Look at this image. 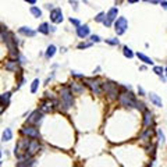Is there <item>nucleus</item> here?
Instances as JSON below:
<instances>
[{"label": "nucleus", "instance_id": "obj_29", "mask_svg": "<svg viewBox=\"0 0 167 167\" xmlns=\"http://www.w3.org/2000/svg\"><path fill=\"white\" fill-rule=\"evenodd\" d=\"M106 42L110 43V45H119V39H112L110 38V39H106Z\"/></svg>", "mask_w": 167, "mask_h": 167}, {"label": "nucleus", "instance_id": "obj_39", "mask_svg": "<svg viewBox=\"0 0 167 167\" xmlns=\"http://www.w3.org/2000/svg\"><path fill=\"white\" fill-rule=\"evenodd\" d=\"M138 92H139L141 95H143V89H142V88H139V86H138Z\"/></svg>", "mask_w": 167, "mask_h": 167}, {"label": "nucleus", "instance_id": "obj_21", "mask_svg": "<svg viewBox=\"0 0 167 167\" xmlns=\"http://www.w3.org/2000/svg\"><path fill=\"white\" fill-rule=\"evenodd\" d=\"M13 138V132L10 128H6V130L3 131V141H10Z\"/></svg>", "mask_w": 167, "mask_h": 167}, {"label": "nucleus", "instance_id": "obj_28", "mask_svg": "<svg viewBox=\"0 0 167 167\" xmlns=\"http://www.w3.org/2000/svg\"><path fill=\"white\" fill-rule=\"evenodd\" d=\"M104 13H99V14L96 15V17H95V21H97V22H103L104 21Z\"/></svg>", "mask_w": 167, "mask_h": 167}, {"label": "nucleus", "instance_id": "obj_10", "mask_svg": "<svg viewBox=\"0 0 167 167\" xmlns=\"http://www.w3.org/2000/svg\"><path fill=\"white\" fill-rule=\"evenodd\" d=\"M86 85L92 89V92H95L96 95H99L102 92V88H100V84L99 81H95V79H86Z\"/></svg>", "mask_w": 167, "mask_h": 167}, {"label": "nucleus", "instance_id": "obj_25", "mask_svg": "<svg viewBox=\"0 0 167 167\" xmlns=\"http://www.w3.org/2000/svg\"><path fill=\"white\" fill-rule=\"evenodd\" d=\"M71 89H73V92H77V93H79V92L84 91V86H79L77 82H73V85H71Z\"/></svg>", "mask_w": 167, "mask_h": 167}, {"label": "nucleus", "instance_id": "obj_15", "mask_svg": "<svg viewBox=\"0 0 167 167\" xmlns=\"http://www.w3.org/2000/svg\"><path fill=\"white\" fill-rule=\"evenodd\" d=\"M38 31H39L40 33H45V35H47L49 32H50V28H49V24L47 22H43V24L39 25V28H38Z\"/></svg>", "mask_w": 167, "mask_h": 167}, {"label": "nucleus", "instance_id": "obj_13", "mask_svg": "<svg viewBox=\"0 0 167 167\" xmlns=\"http://www.w3.org/2000/svg\"><path fill=\"white\" fill-rule=\"evenodd\" d=\"M152 121H153L152 113L146 110V112H145V114H143V125H145V127H149V125L152 124Z\"/></svg>", "mask_w": 167, "mask_h": 167}, {"label": "nucleus", "instance_id": "obj_26", "mask_svg": "<svg viewBox=\"0 0 167 167\" xmlns=\"http://www.w3.org/2000/svg\"><path fill=\"white\" fill-rule=\"evenodd\" d=\"M31 166H32V160H31V159H29V160L20 161V163H18V166H17V167H31Z\"/></svg>", "mask_w": 167, "mask_h": 167}, {"label": "nucleus", "instance_id": "obj_42", "mask_svg": "<svg viewBox=\"0 0 167 167\" xmlns=\"http://www.w3.org/2000/svg\"><path fill=\"white\" fill-rule=\"evenodd\" d=\"M0 155H2V153H0Z\"/></svg>", "mask_w": 167, "mask_h": 167}, {"label": "nucleus", "instance_id": "obj_35", "mask_svg": "<svg viewBox=\"0 0 167 167\" xmlns=\"http://www.w3.org/2000/svg\"><path fill=\"white\" fill-rule=\"evenodd\" d=\"M70 4H73L74 6V10H77V2L75 0H70Z\"/></svg>", "mask_w": 167, "mask_h": 167}, {"label": "nucleus", "instance_id": "obj_33", "mask_svg": "<svg viewBox=\"0 0 167 167\" xmlns=\"http://www.w3.org/2000/svg\"><path fill=\"white\" fill-rule=\"evenodd\" d=\"M91 39H92V42H99V40H100V38L97 36V35H92V36H91Z\"/></svg>", "mask_w": 167, "mask_h": 167}, {"label": "nucleus", "instance_id": "obj_37", "mask_svg": "<svg viewBox=\"0 0 167 167\" xmlns=\"http://www.w3.org/2000/svg\"><path fill=\"white\" fill-rule=\"evenodd\" d=\"M25 2H28V3H31V4H35V3H36V0H25Z\"/></svg>", "mask_w": 167, "mask_h": 167}, {"label": "nucleus", "instance_id": "obj_23", "mask_svg": "<svg viewBox=\"0 0 167 167\" xmlns=\"http://www.w3.org/2000/svg\"><path fill=\"white\" fill-rule=\"evenodd\" d=\"M123 53H124V56H125V57H128V59H132L134 57L132 50H131L128 46H124V49H123Z\"/></svg>", "mask_w": 167, "mask_h": 167}, {"label": "nucleus", "instance_id": "obj_3", "mask_svg": "<svg viewBox=\"0 0 167 167\" xmlns=\"http://www.w3.org/2000/svg\"><path fill=\"white\" fill-rule=\"evenodd\" d=\"M127 28H128V21L125 17H119L114 21V31L117 35H123L127 31Z\"/></svg>", "mask_w": 167, "mask_h": 167}, {"label": "nucleus", "instance_id": "obj_24", "mask_svg": "<svg viewBox=\"0 0 167 167\" xmlns=\"http://www.w3.org/2000/svg\"><path fill=\"white\" fill-rule=\"evenodd\" d=\"M153 73H155L156 75L161 77L164 74V68L163 67H160V66H156V67H153Z\"/></svg>", "mask_w": 167, "mask_h": 167}, {"label": "nucleus", "instance_id": "obj_30", "mask_svg": "<svg viewBox=\"0 0 167 167\" xmlns=\"http://www.w3.org/2000/svg\"><path fill=\"white\" fill-rule=\"evenodd\" d=\"M70 22H71V24H74V25H77V27L81 25V22H79L78 20H75V18H70Z\"/></svg>", "mask_w": 167, "mask_h": 167}, {"label": "nucleus", "instance_id": "obj_31", "mask_svg": "<svg viewBox=\"0 0 167 167\" xmlns=\"http://www.w3.org/2000/svg\"><path fill=\"white\" fill-rule=\"evenodd\" d=\"M158 135H159V138H160V141H161V142H164V134L161 132L160 130L158 131Z\"/></svg>", "mask_w": 167, "mask_h": 167}, {"label": "nucleus", "instance_id": "obj_38", "mask_svg": "<svg viewBox=\"0 0 167 167\" xmlns=\"http://www.w3.org/2000/svg\"><path fill=\"white\" fill-rule=\"evenodd\" d=\"M128 3H137V2H139V0H127Z\"/></svg>", "mask_w": 167, "mask_h": 167}, {"label": "nucleus", "instance_id": "obj_17", "mask_svg": "<svg viewBox=\"0 0 167 167\" xmlns=\"http://www.w3.org/2000/svg\"><path fill=\"white\" fill-rule=\"evenodd\" d=\"M55 53H56V46L50 45L47 47V50H46V59H52L53 56H55Z\"/></svg>", "mask_w": 167, "mask_h": 167}, {"label": "nucleus", "instance_id": "obj_40", "mask_svg": "<svg viewBox=\"0 0 167 167\" xmlns=\"http://www.w3.org/2000/svg\"><path fill=\"white\" fill-rule=\"evenodd\" d=\"M164 73H166V74H167V67H166V68H164Z\"/></svg>", "mask_w": 167, "mask_h": 167}, {"label": "nucleus", "instance_id": "obj_1", "mask_svg": "<svg viewBox=\"0 0 167 167\" xmlns=\"http://www.w3.org/2000/svg\"><path fill=\"white\" fill-rule=\"evenodd\" d=\"M60 95H61V102H63V106L66 107V109H68V107L73 106V93H71V89L67 88V86H63L60 91Z\"/></svg>", "mask_w": 167, "mask_h": 167}, {"label": "nucleus", "instance_id": "obj_6", "mask_svg": "<svg viewBox=\"0 0 167 167\" xmlns=\"http://www.w3.org/2000/svg\"><path fill=\"white\" fill-rule=\"evenodd\" d=\"M50 20L55 24H60L63 21V11H61V9H53L52 13H50Z\"/></svg>", "mask_w": 167, "mask_h": 167}, {"label": "nucleus", "instance_id": "obj_8", "mask_svg": "<svg viewBox=\"0 0 167 167\" xmlns=\"http://www.w3.org/2000/svg\"><path fill=\"white\" fill-rule=\"evenodd\" d=\"M21 132L25 134V135H28V137H31V138H35V139L39 138V135H40L39 131H38L35 127H31V125H29V127H24L21 130Z\"/></svg>", "mask_w": 167, "mask_h": 167}, {"label": "nucleus", "instance_id": "obj_19", "mask_svg": "<svg viewBox=\"0 0 167 167\" xmlns=\"http://www.w3.org/2000/svg\"><path fill=\"white\" fill-rule=\"evenodd\" d=\"M31 14H32L33 17L39 18V17H42V10L38 9V7H35V6H32L31 7Z\"/></svg>", "mask_w": 167, "mask_h": 167}, {"label": "nucleus", "instance_id": "obj_4", "mask_svg": "<svg viewBox=\"0 0 167 167\" xmlns=\"http://www.w3.org/2000/svg\"><path fill=\"white\" fill-rule=\"evenodd\" d=\"M117 15H119V10L116 9V7L110 9L109 11H107V14H106V18H104L103 24L106 25V27H110V24H112L113 21H116V20H117Z\"/></svg>", "mask_w": 167, "mask_h": 167}, {"label": "nucleus", "instance_id": "obj_2", "mask_svg": "<svg viewBox=\"0 0 167 167\" xmlns=\"http://www.w3.org/2000/svg\"><path fill=\"white\" fill-rule=\"evenodd\" d=\"M120 103H121V106L124 107H137V99L134 97V95L131 93V92H128V93H121L120 95Z\"/></svg>", "mask_w": 167, "mask_h": 167}, {"label": "nucleus", "instance_id": "obj_12", "mask_svg": "<svg viewBox=\"0 0 167 167\" xmlns=\"http://www.w3.org/2000/svg\"><path fill=\"white\" fill-rule=\"evenodd\" d=\"M149 99H150V102H152L155 106H158V107H161V106H163V102H161V99L159 97V95L150 93V95H149Z\"/></svg>", "mask_w": 167, "mask_h": 167}, {"label": "nucleus", "instance_id": "obj_9", "mask_svg": "<svg viewBox=\"0 0 167 167\" xmlns=\"http://www.w3.org/2000/svg\"><path fill=\"white\" fill-rule=\"evenodd\" d=\"M40 121H42V112H39V110L32 112V114L28 117V123L29 124H39Z\"/></svg>", "mask_w": 167, "mask_h": 167}, {"label": "nucleus", "instance_id": "obj_27", "mask_svg": "<svg viewBox=\"0 0 167 167\" xmlns=\"http://www.w3.org/2000/svg\"><path fill=\"white\" fill-rule=\"evenodd\" d=\"M38 85H39V79H33L32 86H31V92H32V93H35V92H36Z\"/></svg>", "mask_w": 167, "mask_h": 167}, {"label": "nucleus", "instance_id": "obj_14", "mask_svg": "<svg viewBox=\"0 0 167 167\" xmlns=\"http://www.w3.org/2000/svg\"><path fill=\"white\" fill-rule=\"evenodd\" d=\"M18 32L22 33V35H25V36H33V35H35V31H32L28 27H21L18 29Z\"/></svg>", "mask_w": 167, "mask_h": 167}, {"label": "nucleus", "instance_id": "obj_5", "mask_svg": "<svg viewBox=\"0 0 167 167\" xmlns=\"http://www.w3.org/2000/svg\"><path fill=\"white\" fill-rule=\"evenodd\" d=\"M103 86H104V91L107 92L110 99H116V97H117V85H116V84H113V82H106Z\"/></svg>", "mask_w": 167, "mask_h": 167}, {"label": "nucleus", "instance_id": "obj_16", "mask_svg": "<svg viewBox=\"0 0 167 167\" xmlns=\"http://www.w3.org/2000/svg\"><path fill=\"white\" fill-rule=\"evenodd\" d=\"M137 56H138V59H139V60H142L145 64H153V60H152V59L148 57V56L143 55V53H138Z\"/></svg>", "mask_w": 167, "mask_h": 167}, {"label": "nucleus", "instance_id": "obj_11", "mask_svg": "<svg viewBox=\"0 0 167 167\" xmlns=\"http://www.w3.org/2000/svg\"><path fill=\"white\" fill-rule=\"evenodd\" d=\"M89 27L88 25H79V27H77V35H78L81 39H85L86 36L89 35Z\"/></svg>", "mask_w": 167, "mask_h": 167}, {"label": "nucleus", "instance_id": "obj_36", "mask_svg": "<svg viewBox=\"0 0 167 167\" xmlns=\"http://www.w3.org/2000/svg\"><path fill=\"white\" fill-rule=\"evenodd\" d=\"M4 107H6V106H4L3 103H0V113H2V112H3V110H4Z\"/></svg>", "mask_w": 167, "mask_h": 167}, {"label": "nucleus", "instance_id": "obj_22", "mask_svg": "<svg viewBox=\"0 0 167 167\" xmlns=\"http://www.w3.org/2000/svg\"><path fill=\"white\" fill-rule=\"evenodd\" d=\"M52 109H53V106H52V103H50V102H43L42 107H40V110H42V112H50Z\"/></svg>", "mask_w": 167, "mask_h": 167}, {"label": "nucleus", "instance_id": "obj_18", "mask_svg": "<svg viewBox=\"0 0 167 167\" xmlns=\"http://www.w3.org/2000/svg\"><path fill=\"white\" fill-rule=\"evenodd\" d=\"M17 68H18V66H17V61L10 60L9 63L6 64V70H9V71H17Z\"/></svg>", "mask_w": 167, "mask_h": 167}, {"label": "nucleus", "instance_id": "obj_34", "mask_svg": "<svg viewBox=\"0 0 167 167\" xmlns=\"http://www.w3.org/2000/svg\"><path fill=\"white\" fill-rule=\"evenodd\" d=\"M88 46H91V43H79L78 47H79V49H82V47H88Z\"/></svg>", "mask_w": 167, "mask_h": 167}, {"label": "nucleus", "instance_id": "obj_7", "mask_svg": "<svg viewBox=\"0 0 167 167\" xmlns=\"http://www.w3.org/2000/svg\"><path fill=\"white\" fill-rule=\"evenodd\" d=\"M39 148H40L39 142H38V141L33 138L32 141H29V145H28V149H27V155H28V156L35 155V153L39 150Z\"/></svg>", "mask_w": 167, "mask_h": 167}, {"label": "nucleus", "instance_id": "obj_32", "mask_svg": "<svg viewBox=\"0 0 167 167\" xmlns=\"http://www.w3.org/2000/svg\"><path fill=\"white\" fill-rule=\"evenodd\" d=\"M160 6L163 7L164 10H167V0H160Z\"/></svg>", "mask_w": 167, "mask_h": 167}, {"label": "nucleus", "instance_id": "obj_20", "mask_svg": "<svg viewBox=\"0 0 167 167\" xmlns=\"http://www.w3.org/2000/svg\"><path fill=\"white\" fill-rule=\"evenodd\" d=\"M9 102H10V92H7V93L0 96V103H3L6 107H7V104H9Z\"/></svg>", "mask_w": 167, "mask_h": 167}, {"label": "nucleus", "instance_id": "obj_41", "mask_svg": "<svg viewBox=\"0 0 167 167\" xmlns=\"http://www.w3.org/2000/svg\"><path fill=\"white\" fill-rule=\"evenodd\" d=\"M145 2H148V0H145Z\"/></svg>", "mask_w": 167, "mask_h": 167}]
</instances>
